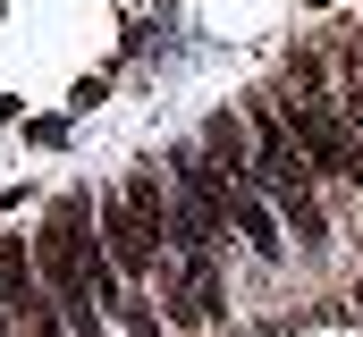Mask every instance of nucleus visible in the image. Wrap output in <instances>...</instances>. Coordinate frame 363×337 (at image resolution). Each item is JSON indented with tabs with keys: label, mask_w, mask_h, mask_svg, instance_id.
Listing matches in <instances>:
<instances>
[{
	"label": "nucleus",
	"mask_w": 363,
	"mask_h": 337,
	"mask_svg": "<svg viewBox=\"0 0 363 337\" xmlns=\"http://www.w3.org/2000/svg\"><path fill=\"white\" fill-rule=\"evenodd\" d=\"M254 185L279 202V219L296 228V245H321L330 219H321V194H313V152L296 144V127L262 110V135H254Z\"/></svg>",
	"instance_id": "f257e3e1"
},
{
	"label": "nucleus",
	"mask_w": 363,
	"mask_h": 337,
	"mask_svg": "<svg viewBox=\"0 0 363 337\" xmlns=\"http://www.w3.org/2000/svg\"><path fill=\"white\" fill-rule=\"evenodd\" d=\"M338 110H347V101L296 93V101H287V127H296V144L313 152V168H330V177L363 185V144H355V118H338Z\"/></svg>",
	"instance_id": "f03ea898"
},
{
	"label": "nucleus",
	"mask_w": 363,
	"mask_h": 337,
	"mask_svg": "<svg viewBox=\"0 0 363 337\" xmlns=\"http://www.w3.org/2000/svg\"><path fill=\"white\" fill-rule=\"evenodd\" d=\"M0 312H9V329H26V337H68V312H60L51 278L26 261L17 236H0Z\"/></svg>",
	"instance_id": "7ed1b4c3"
},
{
	"label": "nucleus",
	"mask_w": 363,
	"mask_h": 337,
	"mask_svg": "<svg viewBox=\"0 0 363 337\" xmlns=\"http://www.w3.org/2000/svg\"><path fill=\"white\" fill-rule=\"evenodd\" d=\"M93 211H101V253H110L118 287L135 295V287L152 278V261H161V228H152V219H144V211L127 202V185H118V194H101Z\"/></svg>",
	"instance_id": "20e7f679"
},
{
	"label": "nucleus",
	"mask_w": 363,
	"mask_h": 337,
	"mask_svg": "<svg viewBox=\"0 0 363 337\" xmlns=\"http://www.w3.org/2000/svg\"><path fill=\"white\" fill-rule=\"evenodd\" d=\"M228 219H237V236L262 253V261L287 253V219H279V202L262 194V185H237V194H228Z\"/></svg>",
	"instance_id": "39448f33"
},
{
	"label": "nucleus",
	"mask_w": 363,
	"mask_h": 337,
	"mask_svg": "<svg viewBox=\"0 0 363 337\" xmlns=\"http://www.w3.org/2000/svg\"><path fill=\"white\" fill-rule=\"evenodd\" d=\"M203 152H211V168H220L228 185H254V135H245L237 110H220V118L203 127Z\"/></svg>",
	"instance_id": "423d86ee"
},
{
	"label": "nucleus",
	"mask_w": 363,
	"mask_h": 337,
	"mask_svg": "<svg viewBox=\"0 0 363 337\" xmlns=\"http://www.w3.org/2000/svg\"><path fill=\"white\" fill-rule=\"evenodd\" d=\"M186 278H178V321H211L220 312V278H211V253L203 261H178Z\"/></svg>",
	"instance_id": "0eeeda50"
},
{
	"label": "nucleus",
	"mask_w": 363,
	"mask_h": 337,
	"mask_svg": "<svg viewBox=\"0 0 363 337\" xmlns=\"http://www.w3.org/2000/svg\"><path fill=\"white\" fill-rule=\"evenodd\" d=\"M0 337H9V312H0Z\"/></svg>",
	"instance_id": "6e6552de"
}]
</instances>
